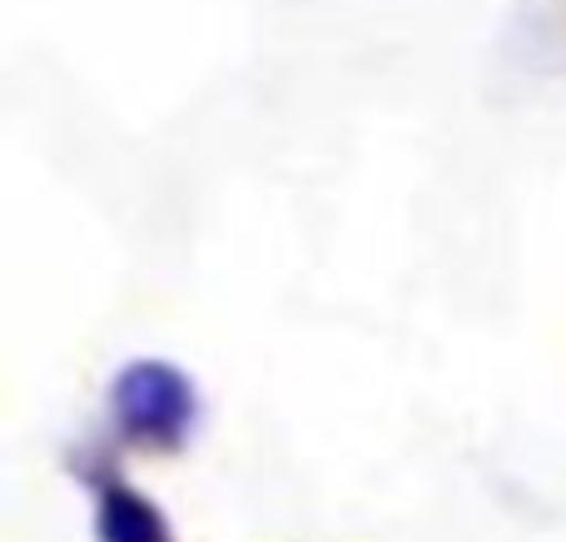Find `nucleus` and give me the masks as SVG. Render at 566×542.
<instances>
[{
	"label": "nucleus",
	"instance_id": "1",
	"mask_svg": "<svg viewBox=\"0 0 566 542\" xmlns=\"http://www.w3.org/2000/svg\"><path fill=\"white\" fill-rule=\"evenodd\" d=\"M115 414L135 438H155V444H175L189 428L195 414V394H189L185 374L169 364H129L115 384Z\"/></svg>",
	"mask_w": 566,
	"mask_h": 542
},
{
	"label": "nucleus",
	"instance_id": "2",
	"mask_svg": "<svg viewBox=\"0 0 566 542\" xmlns=\"http://www.w3.org/2000/svg\"><path fill=\"white\" fill-rule=\"evenodd\" d=\"M99 533H105V542H165V523L139 493L109 488L105 503H99Z\"/></svg>",
	"mask_w": 566,
	"mask_h": 542
}]
</instances>
